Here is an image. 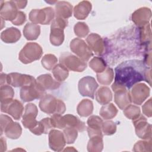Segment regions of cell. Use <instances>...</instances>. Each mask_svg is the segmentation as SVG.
I'll list each match as a JSON object with an SVG mask.
<instances>
[{
    "label": "cell",
    "instance_id": "10",
    "mask_svg": "<svg viewBox=\"0 0 152 152\" xmlns=\"http://www.w3.org/2000/svg\"><path fill=\"white\" fill-rule=\"evenodd\" d=\"M132 122L139 138L147 140L151 139V126L143 115L140 114L138 118L132 120Z\"/></svg>",
    "mask_w": 152,
    "mask_h": 152
},
{
    "label": "cell",
    "instance_id": "24",
    "mask_svg": "<svg viewBox=\"0 0 152 152\" xmlns=\"http://www.w3.org/2000/svg\"><path fill=\"white\" fill-rule=\"evenodd\" d=\"M21 37L20 31L15 27H11L4 30L1 34V40L6 43L17 42Z\"/></svg>",
    "mask_w": 152,
    "mask_h": 152
},
{
    "label": "cell",
    "instance_id": "47",
    "mask_svg": "<svg viewBox=\"0 0 152 152\" xmlns=\"http://www.w3.org/2000/svg\"><path fill=\"white\" fill-rule=\"evenodd\" d=\"M12 121V119L7 115H1V134H3L4 130L7 125Z\"/></svg>",
    "mask_w": 152,
    "mask_h": 152
},
{
    "label": "cell",
    "instance_id": "35",
    "mask_svg": "<svg viewBox=\"0 0 152 152\" xmlns=\"http://www.w3.org/2000/svg\"><path fill=\"white\" fill-rule=\"evenodd\" d=\"M89 66L96 73L102 72L107 66L105 61L100 57H94L89 62Z\"/></svg>",
    "mask_w": 152,
    "mask_h": 152
},
{
    "label": "cell",
    "instance_id": "21",
    "mask_svg": "<svg viewBox=\"0 0 152 152\" xmlns=\"http://www.w3.org/2000/svg\"><path fill=\"white\" fill-rule=\"evenodd\" d=\"M36 81L45 90H56L61 86V83L55 80L49 74L39 75L37 78Z\"/></svg>",
    "mask_w": 152,
    "mask_h": 152
},
{
    "label": "cell",
    "instance_id": "42",
    "mask_svg": "<svg viewBox=\"0 0 152 152\" xmlns=\"http://www.w3.org/2000/svg\"><path fill=\"white\" fill-rule=\"evenodd\" d=\"M102 133L105 135H111L116 131V125L112 121H107L102 124Z\"/></svg>",
    "mask_w": 152,
    "mask_h": 152
},
{
    "label": "cell",
    "instance_id": "16",
    "mask_svg": "<svg viewBox=\"0 0 152 152\" xmlns=\"http://www.w3.org/2000/svg\"><path fill=\"white\" fill-rule=\"evenodd\" d=\"M66 144L64 133L59 130L52 129L49 132V145L50 149L55 151H61Z\"/></svg>",
    "mask_w": 152,
    "mask_h": 152
},
{
    "label": "cell",
    "instance_id": "25",
    "mask_svg": "<svg viewBox=\"0 0 152 152\" xmlns=\"http://www.w3.org/2000/svg\"><path fill=\"white\" fill-rule=\"evenodd\" d=\"M40 33V27L34 23H27L23 29V34L28 40H36Z\"/></svg>",
    "mask_w": 152,
    "mask_h": 152
},
{
    "label": "cell",
    "instance_id": "9",
    "mask_svg": "<svg viewBox=\"0 0 152 152\" xmlns=\"http://www.w3.org/2000/svg\"><path fill=\"white\" fill-rule=\"evenodd\" d=\"M69 46L71 51L85 62L88 61L93 55L88 46L81 39L75 38L72 40Z\"/></svg>",
    "mask_w": 152,
    "mask_h": 152
},
{
    "label": "cell",
    "instance_id": "26",
    "mask_svg": "<svg viewBox=\"0 0 152 152\" xmlns=\"http://www.w3.org/2000/svg\"><path fill=\"white\" fill-rule=\"evenodd\" d=\"M4 132L8 138L15 140L21 136L22 129L18 122H14L12 121L7 125L4 129Z\"/></svg>",
    "mask_w": 152,
    "mask_h": 152
},
{
    "label": "cell",
    "instance_id": "12",
    "mask_svg": "<svg viewBox=\"0 0 152 152\" xmlns=\"http://www.w3.org/2000/svg\"><path fill=\"white\" fill-rule=\"evenodd\" d=\"M112 88L115 92V102L120 109H124L131 102V97L127 89L120 85L113 83Z\"/></svg>",
    "mask_w": 152,
    "mask_h": 152
},
{
    "label": "cell",
    "instance_id": "31",
    "mask_svg": "<svg viewBox=\"0 0 152 152\" xmlns=\"http://www.w3.org/2000/svg\"><path fill=\"white\" fill-rule=\"evenodd\" d=\"M103 148V136L94 135L90 137L87 144V150L89 152H100Z\"/></svg>",
    "mask_w": 152,
    "mask_h": 152
},
{
    "label": "cell",
    "instance_id": "23",
    "mask_svg": "<svg viewBox=\"0 0 152 152\" xmlns=\"http://www.w3.org/2000/svg\"><path fill=\"white\" fill-rule=\"evenodd\" d=\"M91 10V4L88 1H83L74 8V15L78 20H84Z\"/></svg>",
    "mask_w": 152,
    "mask_h": 152
},
{
    "label": "cell",
    "instance_id": "36",
    "mask_svg": "<svg viewBox=\"0 0 152 152\" xmlns=\"http://www.w3.org/2000/svg\"><path fill=\"white\" fill-rule=\"evenodd\" d=\"M57 58L53 54H46L42 59V65L47 70L52 69L57 64Z\"/></svg>",
    "mask_w": 152,
    "mask_h": 152
},
{
    "label": "cell",
    "instance_id": "3",
    "mask_svg": "<svg viewBox=\"0 0 152 152\" xmlns=\"http://www.w3.org/2000/svg\"><path fill=\"white\" fill-rule=\"evenodd\" d=\"M43 54L42 47L34 42L27 43L19 53L18 59L24 64L39 59Z\"/></svg>",
    "mask_w": 152,
    "mask_h": 152
},
{
    "label": "cell",
    "instance_id": "41",
    "mask_svg": "<svg viewBox=\"0 0 152 152\" xmlns=\"http://www.w3.org/2000/svg\"><path fill=\"white\" fill-rule=\"evenodd\" d=\"M74 30L75 35L79 37H84L89 33L88 27L84 22L77 23L74 26Z\"/></svg>",
    "mask_w": 152,
    "mask_h": 152
},
{
    "label": "cell",
    "instance_id": "13",
    "mask_svg": "<svg viewBox=\"0 0 152 152\" xmlns=\"http://www.w3.org/2000/svg\"><path fill=\"white\" fill-rule=\"evenodd\" d=\"M35 78L31 75L12 72L7 75V84L14 87H23L30 86L36 83Z\"/></svg>",
    "mask_w": 152,
    "mask_h": 152
},
{
    "label": "cell",
    "instance_id": "17",
    "mask_svg": "<svg viewBox=\"0 0 152 152\" xmlns=\"http://www.w3.org/2000/svg\"><path fill=\"white\" fill-rule=\"evenodd\" d=\"M86 41L90 49L97 55H102L104 53L105 46L103 39L96 33H91Z\"/></svg>",
    "mask_w": 152,
    "mask_h": 152
},
{
    "label": "cell",
    "instance_id": "7",
    "mask_svg": "<svg viewBox=\"0 0 152 152\" xmlns=\"http://www.w3.org/2000/svg\"><path fill=\"white\" fill-rule=\"evenodd\" d=\"M20 94L21 100L24 102H27L40 99L46 94V90L36 81L30 86L21 87Z\"/></svg>",
    "mask_w": 152,
    "mask_h": 152
},
{
    "label": "cell",
    "instance_id": "18",
    "mask_svg": "<svg viewBox=\"0 0 152 152\" xmlns=\"http://www.w3.org/2000/svg\"><path fill=\"white\" fill-rule=\"evenodd\" d=\"M151 17V11L150 9L142 7L138 9L132 14V20L137 26L142 27L149 24Z\"/></svg>",
    "mask_w": 152,
    "mask_h": 152
},
{
    "label": "cell",
    "instance_id": "33",
    "mask_svg": "<svg viewBox=\"0 0 152 152\" xmlns=\"http://www.w3.org/2000/svg\"><path fill=\"white\" fill-rule=\"evenodd\" d=\"M52 73L55 80L59 82L64 81L69 75L68 69L61 63L55 66L52 69Z\"/></svg>",
    "mask_w": 152,
    "mask_h": 152
},
{
    "label": "cell",
    "instance_id": "15",
    "mask_svg": "<svg viewBox=\"0 0 152 152\" xmlns=\"http://www.w3.org/2000/svg\"><path fill=\"white\" fill-rule=\"evenodd\" d=\"M129 94L131 102L140 105L149 96L150 88L145 84L139 83L133 86Z\"/></svg>",
    "mask_w": 152,
    "mask_h": 152
},
{
    "label": "cell",
    "instance_id": "49",
    "mask_svg": "<svg viewBox=\"0 0 152 152\" xmlns=\"http://www.w3.org/2000/svg\"><path fill=\"white\" fill-rule=\"evenodd\" d=\"M7 150V144L6 140L4 138V137L1 138V151L3 152L6 151Z\"/></svg>",
    "mask_w": 152,
    "mask_h": 152
},
{
    "label": "cell",
    "instance_id": "20",
    "mask_svg": "<svg viewBox=\"0 0 152 152\" xmlns=\"http://www.w3.org/2000/svg\"><path fill=\"white\" fill-rule=\"evenodd\" d=\"M103 122V120L98 116L92 115L88 118L87 122L88 125L87 130L89 137L94 135L103 136L102 131Z\"/></svg>",
    "mask_w": 152,
    "mask_h": 152
},
{
    "label": "cell",
    "instance_id": "2",
    "mask_svg": "<svg viewBox=\"0 0 152 152\" xmlns=\"http://www.w3.org/2000/svg\"><path fill=\"white\" fill-rule=\"evenodd\" d=\"M39 107L42 112L49 115L63 114L66 109L63 101L51 94H45L40 99Z\"/></svg>",
    "mask_w": 152,
    "mask_h": 152
},
{
    "label": "cell",
    "instance_id": "44",
    "mask_svg": "<svg viewBox=\"0 0 152 152\" xmlns=\"http://www.w3.org/2000/svg\"><path fill=\"white\" fill-rule=\"evenodd\" d=\"M141 40L143 43L147 42L149 40L150 41L151 39V30H150V23L141 27Z\"/></svg>",
    "mask_w": 152,
    "mask_h": 152
},
{
    "label": "cell",
    "instance_id": "50",
    "mask_svg": "<svg viewBox=\"0 0 152 152\" xmlns=\"http://www.w3.org/2000/svg\"><path fill=\"white\" fill-rule=\"evenodd\" d=\"M7 84V75L4 73L1 74V86Z\"/></svg>",
    "mask_w": 152,
    "mask_h": 152
},
{
    "label": "cell",
    "instance_id": "29",
    "mask_svg": "<svg viewBox=\"0 0 152 152\" xmlns=\"http://www.w3.org/2000/svg\"><path fill=\"white\" fill-rule=\"evenodd\" d=\"M66 126H71L75 128L79 132H83L86 130V126L84 122L79 119L78 118L71 114H67L64 116Z\"/></svg>",
    "mask_w": 152,
    "mask_h": 152
},
{
    "label": "cell",
    "instance_id": "5",
    "mask_svg": "<svg viewBox=\"0 0 152 152\" xmlns=\"http://www.w3.org/2000/svg\"><path fill=\"white\" fill-rule=\"evenodd\" d=\"M59 62L68 69L75 72H83L87 68L86 62L69 52L62 53L59 58Z\"/></svg>",
    "mask_w": 152,
    "mask_h": 152
},
{
    "label": "cell",
    "instance_id": "14",
    "mask_svg": "<svg viewBox=\"0 0 152 152\" xmlns=\"http://www.w3.org/2000/svg\"><path fill=\"white\" fill-rule=\"evenodd\" d=\"M38 113L37 106L33 103H28L25 106V110L21 121L23 126L30 131L38 124L36 118Z\"/></svg>",
    "mask_w": 152,
    "mask_h": 152
},
{
    "label": "cell",
    "instance_id": "30",
    "mask_svg": "<svg viewBox=\"0 0 152 152\" xmlns=\"http://www.w3.org/2000/svg\"><path fill=\"white\" fill-rule=\"evenodd\" d=\"M78 114L82 117H87L90 115L93 111V102L89 99L82 100L77 106Z\"/></svg>",
    "mask_w": 152,
    "mask_h": 152
},
{
    "label": "cell",
    "instance_id": "28",
    "mask_svg": "<svg viewBox=\"0 0 152 152\" xmlns=\"http://www.w3.org/2000/svg\"><path fill=\"white\" fill-rule=\"evenodd\" d=\"M96 99L102 105L109 103L112 99V94L109 88L101 87L96 93Z\"/></svg>",
    "mask_w": 152,
    "mask_h": 152
},
{
    "label": "cell",
    "instance_id": "43",
    "mask_svg": "<svg viewBox=\"0 0 152 152\" xmlns=\"http://www.w3.org/2000/svg\"><path fill=\"white\" fill-rule=\"evenodd\" d=\"M50 122L53 128L64 129L66 127V124L64 116L61 114H53L50 118Z\"/></svg>",
    "mask_w": 152,
    "mask_h": 152
},
{
    "label": "cell",
    "instance_id": "11",
    "mask_svg": "<svg viewBox=\"0 0 152 152\" xmlns=\"http://www.w3.org/2000/svg\"><path fill=\"white\" fill-rule=\"evenodd\" d=\"M98 86L99 85L94 78L90 76H86L80 80L78 87L81 95L94 99L95 91Z\"/></svg>",
    "mask_w": 152,
    "mask_h": 152
},
{
    "label": "cell",
    "instance_id": "6",
    "mask_svg": "<svg viewBox=\"0 0 152 152\" xmlns=\"http://www.w3.org/2000/svg\"><path fill=\"white\" fill-rule=\"evenodd\" d=\"M55 11L51 7L32 10L29 14V20L34 24H49L53 20Z\"/></svg>",
    "mask_w": 152,
    "mask_h": 152
},
{
    "label": "cell",
    "instance_id": "48",
    "mask_svg": "<svg viewBox=\"0 0 152 152\" xmlns=\"http://www.w3.org/2000/svg\"><path fill=\"white\" fill-rule=\"evenodd\" d=\"M17 7L19 9H22L26 7L27 1H13Z\"/></svg>",
    "mask_w": 152,
    "mask_h": 152
},
{
    "label": "cell",
    "instance_id": "46",
    "mask_svg": "<svg viewBox=\"0 0 152 152\" xmlns=\"http://www.w3.org/2000/svg\"><path fill=\"white\" fill-rule=\"evenodd\" d=\"M142 113L147 117H151L152 115L151 108V99L150 98L142 106Z\"/></svg>",
    "mask_w": 152,
    "mask_h": 152
},
{
    "label": "cell",
    "instance_id": "40",
    "mask_svg": "<svg viewBox=\"0 0 152 152\" xmlns=\"http://www.w3.org/2000/svg\"><path fill=\"white\" fill-rule=\"evenodd\" d=\"M151 139L147 141H138L135 144L133 150L134 151H151Z\"/></svg>",
    "mask_w": 152,
    "mask_h": 152
},
{
    "label": "cell",
    "instance_id": "45",
    "mask_svg": "<svg viewBox=\"0 0 152 152\" xmlns=\"http://www.w3.org/2000/svg\"><path fill=\"white\" fill-rule=\"evenodd\" d=\"M26 20V14L22 11H18L16 18L11 21V23L15 26L22 25Z\"/></svg>",
    "mask_w": 152,
    "mask_h": 152
},
{
    "label": "cell",
    "instance_id": "37",
    "mask_svg": "<svg viewBox=\"0 0 152 152\" xmlns=\"http://www.w3.org/2000/svg\"><path fill=\"white\" fill-rule=\"evenodd\" d=\"M78 131L72 127L66 126L64 128V135L66 141V143L67 144H72L75 142L77 139L78 133Z\"/></svg>",
    "mask_w": 152,
    "mask_h": 152
},
{
    "label": "cell",
    "instance_id": "27",
    "mask_svg": "<svg viewBox=\"0 0 152 152\" xmlns=\"http://www.w3.org/2000/svg\"><path fill=\"white\" fill-rule=\"evenodd\" d=\"M53 128L50 118H45L39 121L37 125L30 131L36 135H40L42 134H48L49 131Z\"/></svg>",
    "mask_w": 152,
    "mask_h": 152
},
{
    "label": "cell",
    "instance_id": "19",
    "mask_svg": "<svg viewBox=\"0 0 152 152\" xmlns=\"http://www.w3.org/2000/svg\"><path fill=\"white\" fill-rule=\"evenodd\" d=\"M17 8L13 1L4 2L1 5V18L4 20L13 21L18 14Z\"/></svg>",
    "mask_w": 152,
    "mask_h": 152
},
{
    "label": "cell",
    "instance_id": "4",
    "mask_svg": "<svg viewBox=\"0 0 152 152\" xmlns=\"http://www.w3.org/2000/svg\"><path fill=\"white\" fill-rule=\"evenodd\" d=\"M67 19L56 17L52 21L50 26V41L54 46H60L64 40V28L68 26Z\"/></svg>",
    "mask_w": 152,
    "mask_h": 152
},
{
    "label": "cell",
    "instance_id": "32",
    "mask_svg": "<svg viewBox=\"0 0 152 152\" xmlns=\"http://www.w3.org/2000/svg\"><path fill=\"white\" fill-rule=\"evenodd\" d=\"M99 113L103 119L108 120L112 119L116 115L118 109L113 103H107L101 107Z\"/></svg>",
    "mask_w": 152,
    "mask_h": 152
},
{
    "label": "cell",
    "instance_id": "1",
    "mask_svg": "<svg viewBox=\"0 0 152 152\" xmlns=\"http://www.w3.org/2000/svg\"><path fill=\"white\" fill-rule=\"evenodd\" d=\"M149 69L140 60L132 59L123 62L115 69L114 83L129 89L136 83L145 81V75Z\"/></svg>",
    "mask_w": 152,
    "mask_h": 152
},
{
    "label": "cell",
    "instance_id": "8",
    "mask_svg": "<svg viewBox=\"0 0 152 152\" xmlns=\"http://www.w3.org/2000/svg\"><path fill=\"white\" fill-rule=\"evenodd\" d=\"M1 110L11 115L14 119L19 120L23 114V104L17 99H9L1 102Z\"/></svg>",
    "mask_w": 152,
    "mask_h": 152
},
{
    "label": "cell",
    "instance_id": "39",
    "mask_svg": "<svg viewBox=\"0 0 152 152\" xmlns=\"http://www.w3.org/2000/svg\"><path fill=\"white\" fill-rule=\"evenodd\" d=\"M14 95L13 88L9 85H3L0 88V99L1 102L12 99Z\"/></svg>",
    "mask_w": 152,
    "mask_h": 152
},
{
    "label": "cell",
    "instance_id": "34",
    "mask_svg": "<svg viewBox=\"0 0 152 152\" xmlns=\"http://www.w3.org/2000/svg\"><path fill=\"white\" fill-rule=\"evenodd\" d=\"M114 77L113 70L111 68H107L100 73H97V78L100 84L102 85H109Z\"/></svg>",
    "mask_w": 152,
    "mask_h": 152
},
{
    "label": "cell",
    "instance_id": "38",
    "mask_svg": "<svg viewBox=\"0 0 152 152\" xmlns=\"http://www.w3.org/2000/svg\"><path fill=\"white\" fill-rule=\"evenodd\" d=\"M124 114L128 119L134 120L140 116V109L137 106L129 104L124 109Z\"/></svg>",
    "mask_w": 152,
    "mask_h": 152
},
{
    "label": "cell",
    "instance_id": "22",
    "mask_svg": "<svg viewBox=\"0 0 152 152\" xmlns=\"http://www.w3.org/2000/svg\"><path fill=\"white\" fill-rule=\"evenodd\" d=\"M72 13V5L66 1H57L55 5L56 17L64 19L71 17Z\"/></svg>",
    "mask_w": 152,
    "mask_h": 152
}]
</instances>
